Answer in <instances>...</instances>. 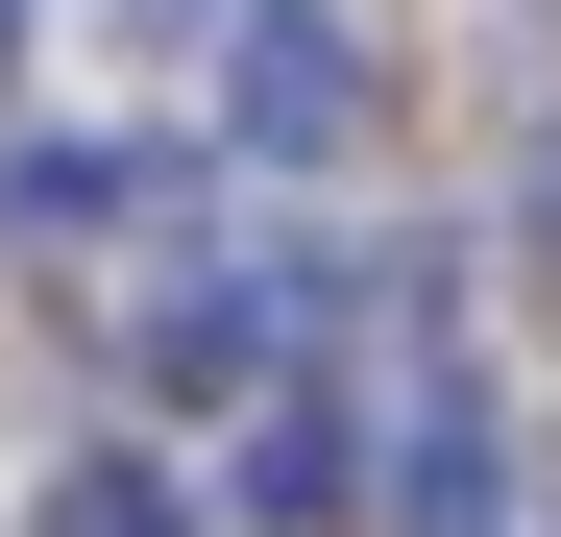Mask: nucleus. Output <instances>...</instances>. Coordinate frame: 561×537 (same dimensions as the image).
I'll use <instances>...</instances> for the list:
<instances>
[{"label":"nucleus","mask_w":561,"mask_h":537,"mask_svg":"<svg viewBox=\"0 0 561 537\" xmlns=\"http://www.w3.org/2000/svg\"><path fill=\"white\" fill-rule=\"evenodd\" d=\"M537 268H561V147H537Z\"/></svg>","instance_id":"obj_4"},{"label":"nucleus","mask_w":561,"mask_h":537,"mask_svg":"<svg viewBox=\"0 0 561 537\" xmlns=\"http://www.w3.org/2000/svg\"><path fill=\"white\" fill-rule=\"evenodd\" d=\"M342 489H366V465H342V415H268V439H244V513H294V537H318Z\"/></svg>","instance_id":"obj_2"},{"label":"nucleus","mask_w":561,"mask_h":537,"mask_svg":"<svg viewBox=\"0 0 561 537\" xmlns=\"http://www.w3.org/2000/svg\"><path fill=\"white\" fill-rule=\"evenodd\" d=\"M49 537H196V513H171L147 465H73V489H49Z\"/></svg>","instance_id":"obj_3"},{"label":"nucleus","mask_w":561,"mask_h":537,"mask_svg":"<svg viewBox=\"0 0 561 537\" xmlns=\"http://www.w3.org/2000/svg\"><path fill=\"white\" fill-rule=\"evenodd\" d=\"M244 147H294V171L366 147V49L318 25V0H268V25H244Z\"/></svg>","instance_id":"obj_1"}]
</instances>
